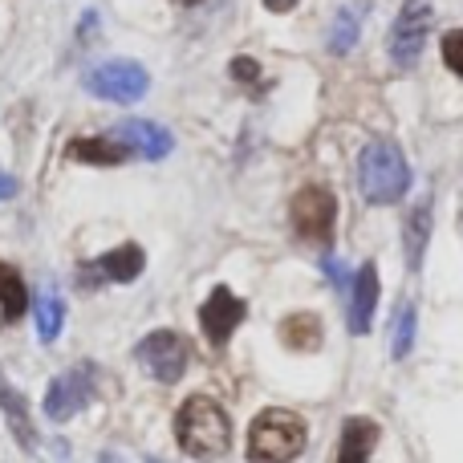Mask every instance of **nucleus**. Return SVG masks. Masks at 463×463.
<instances>
[{
	"mask_svg": "<svg viewBox=\"0 0 463 463\" xmlns=\"http://www.w3.org/2000/svg\"><path fill=\"white\" fill-rule=\"evenodd\" d=\"M280 342L288 350H317L321 345V321L313 313H293L280 321Z\"/></svg>",
	"mask_w": 463,
	"mask_h": 463,
	"instance_id": "nucleus-18",
	"label": "nucleus"
},
{
	"mask_svg": "<svg viewBox=\"0 0 463 463\" xmlns=\"http://www.w3.org/2000/svg\"><path fill=\"white\" fill-rule=\"evenodd\" d=\"M175 439L195 459H224L232 451V423L208 394H195L175 415Z\"/></svg>",
	"mask_w": 463,
	"mask_h": 463,
	"instance_id": "nucleus-1",
	"label": "nucleus"
},
{
	"mask_svg": "<svg viewBox=\"0 0 463 463\" xmlns=\"http://www.w3.org/2000/svg\"><path fill=\"white\" fill-rule=\"evenodd\" d=\"M443 61H448V70H456L463 78V29H451L443 37Z\"/></svg>",
	"mask_w": 463,
	"mask_h": 463,
	"instance_id": "nucleus-22",
	"label": "nucleus"
},
{
	"mask_svg": "<svg viewBox=\"0 0 463 463\" xmlns=\"http://www.w3.org/2000/svg\"><path fill=\"white\" fill-rule=\"evenodd\" d=\"M431 236V200H423L415 212L407 216V232H402V244H407V269L419 272L423 269V248Z\"/></svg>",
	"mask_w": 463,
	"mask_h": 463,
	"instance_id": "nucleus-15",
	"label": "nucleus"
},
{
	"mask_svg": "<svg viewBox=\"0 0 463 463\" xmlns=\"http://www.w3.org/2000/svg\"><path fill=\"white\" fill-rule=\"evenodd\" d=\"M61 321H65L61 297H57L53 288H45V293L37 297V334H41V342H57V334H61Z\"/></svg>",
	"mask_w": 463,
	"mask_h": 463,
	"instance_id": "nucleus-21",
	"label": "nucleus"
},
{
	"mask_svg": "<svg viewBox=\"0 0 463 463\" xmlns=\"http://www.w3.org/2000/svg\"><path fill=\"white\" fill-rule=\"evenodd\" d=\"M102 463H118V459H110V456H106V459H102Z\"/></svg>",
	"mask_w": 463,
	"mask_h": 463,
	"instance_id": "nucleus-28",
	"label": "nucleus"
},
{
	"mask_svg": "<svg viewBox=\"0 0 463 463\" xmlns=\"http://www.w3.org/2000/svg\"><path fill=\"white\" fill-rule=\"evenodd\" d=\"M81 86L94 98H106V102H138V98L146 94V86H151V78H146V70L138 61L114 57V61L90 65V70L81 73Z\"/></svg>",
	"mask_w": 463,
	"mask_h": 463,
	"instance_id": "nucleus-4",
	"label": "nucleus"
},
{
	"mask_svg": "<svg viewBox=\"0 0 463 463\" xmlns=\"http://www.w3.org/2000/svg\"><path fill=\"white\" fill-rule=\"evenodd\" d=\"M415 329H419V317H415V305L402 301L399 313H394L391 321V358L402 362L411 354V345H415Z\"/></svg>",
	"mask_w": 463,
	"mask_h": 463,
	"instance_id": "nucleus-19",
	"label": "nucleus"
},
{
	"mask_svg": "<svg viewBox=\"0 0 463 463\" xmlns=\"http://www.w3.org/2000/svg\"><path fill=\"white\" fill-rule=\"evenodd\" d=\"M135 362L155 383H179L187 370V342L175 329H155L135 345Z\"/></svg>",
	"mask_w": 463,
	"mask_h": 463,
	"instance_id": "nucleus-5",
	"label": "nucleus"
},
{
	"mask_svg": "<svg viewBox=\"0 0 463 463\" xmlns=\"http://www.w3.org/2000/svg\"><path fill=\"white\" fill-rule=\"evenodd\" d=\"M175 5H187V8H192V5H200V0H175Z\"/></svg>",
	"mask_w": 463,
	"mask_h": 463,
	"instance_id": "nucleus-27",
	"label": "nucleus"
},
{
	"mask_svg": "<svg viewBox=\"0 0 463 463\" xmlns=\"http://www.w3.org/2000/svg\"><path fill=\"white\" fill-rule=\"evenodd\" d=\"M321 272H326V277L334 280L337 288H345V272H342V260H334V256H326V260H321Z\"/></svg>",
	"mask_w": 463,
	"mask_h": 463,
	"instance_id": "nucleus-23",
	"label": "nucleus"
},
{
	"mask_svg": "<svg viewBox=\"0 0 463 463\" xmlns=\"http://www.w3.org/2000/svg\"><path fill=\"white\" fill-rule=\"evenodd\" d=\"M374 305H378V269L374 264H362L350 288V334H370Z\"/></svg>",
	"mask_w": 463,
	"mask_h": 463,
	"instance_id": "nucleus-12",
	"label": "nucleus"
},
{
	"mask_svg": "<svg viewBox=\"0 0 463 463\" xmlns=\"http://www.w3.org/2000/svg\"><path fill=\"white\" fill-rule=\"evenodd\" d=\"M305 439H309V431H305V419L293 415V411H260V415L252 419V427H248V459L256 463H288L297 459L305 451Z\"/></svg>",
	"mask_w": 463,
	"mask_h": 463,
	"instance_id": "nucleus-3",
	"label": "nucleus"
},
{
	"mask_svg": "<svg viewBox=\"0 0 463 463\" xmlns=\"http://www.w3.org/2000/svg\"><path fill=\"white\" fill-rule=\"evenodd\" d=\"M288 216H293V232L301 240H309V244H329L334 220H337V200H334V192H326V187H317V184L301 187V192L293 195Z\"/></svg>",
	"mask_w": 463,
	"mask_h": 463,
	"instance_id": "nucleus-6",
	"label": "nucleus"
},
{
	"mask_svg": "<svg viewBox=\"0 0 463 463\" xmlns=\"http://www.w3.org/2000/svg\"><path fill=\"white\" fill-rule=\"evenodd\" d=\"M232 73H236L240 81H256V61L252 57H236V61H232Z\"/></svg>",
	"mask_w": 463,
	"mask_h": 463,
	"instance_id": "nucleus-24",
	"label": "nucleus"
},
{
	"mask_svg": "<svg viewBox=\"0 0 463 463\" xmlns=\"http://www.w3.org/2000/svg\"><path fill=\"white\" fill-rule=\"evenodd\" d=\"M358 33H362L358 13H354V8H337L334 24H329V37H326L329 53H350V49L358 45Z\"/></svg>",
	"mask_w": 463,
	"mask_h": 463,
	"instance_id": "nucleus-20",
	"label": "nucleus"
},
{
	"mask_svg": "<svg viewBox=\"0 0 463 463\" xmlns=\"http://www.w3.org/2000/svg\"><path fill=\"white\" fill-rule=\"evenodd\" d=\"M70 159L98 163V167H118L122 159H130V146L118 143L114 135H90V138H73V143H70Z\"/></svg>",
	"mask_w": 463,
	"mask_h": 463,
	"instance_id": "nucleus-13",
	"label": "nucleus"
},
{
	"mask_svg": "<svg viewBox=\"0 0 463 463\" xmlns=\"http://www.w3.org/2000/svg\"><path fill=\"white\" fill-rule=\"evenodd\" d=\"M374 439H378V427L370 423V419H345L342 448H337V463H370Z\"/></svg>",
	"mask_w": 463,
	"mask_h": 463,
	"instance_id": "nucleus-14",
	"label": "nucleus"
},
{
	"mask_svg": "<svg viewBox=\"0 0 463 463\" xmlns=\"http://www.w3.org/2000/svg\"><path fill=\"white\" fill-rule=\"evenodd\" d=\"M94 391H98L94 386V366H90V362H78V366L61 370V374L49 383L45 415L53 419V423H70V419L78 415L90 399H94Z\"/></svg>",
	"mask_w": 463,
	"mask_h": 463,
	"instance_id": "nucleus-7",
	"label": "nucleus"
},
{
	"mask_svg": "<svg viewBox=\"0 0 463 463\" xmlns=\"http://www.w3.org/2000/svg\"><path fill=\"white\" fill-rule=\"evenodd\" d=\"M244 301H240L232 288L220 285L216 293L203 301V309H200V326H203V334H208V342L212 345H224L232 334H236V326L244 321Z\"/></svg>",
	"mask_w": 463,
	"mask_h": 463,
	"instance_id": "nucleus-10",
	"label": "nucleus"
},
{
	"mask_svg": "<svg viewBox=\"0 0 463 463\" xmlns=\"http://www.w3.org/2000/svg\"><path fill=\"white\" fill-rule=\"evenodd\" d=\"M264 5H269V8H272V13H288V8H293V5H297V0H264Z\"/></svg>",
	"mask_w": 463,
	"mask_h": 463,
	"instance_id": "nucleus-26",
	"label": "nucleus"
},
{
	"mask_svg": "<svg viewBox=\"0 0 463 463\" xmlns=\"http://www.w3.org/2000/svg\"><path fill=\"white\" fill-rule=\"evenodd\" d=\"M358 187H362V200L378 203V208L402 200L411 187V167H407L402 146L391 143V138H374L358 155Z\"/></svg>",
	"mask_w": 463,
	"mask_h": 463,
	"instance_id": "nucleus-2",
	"label": "nucleus"
},
{
	"mask_svg": "<svg viewBox=\"0 0 463 463\" xmlns=\"http://www.w3.org/2000/svg\"><path fill=\"white\" fill-rule=\"evenodd\" d=\"M0 411L8 415V423H13V435L16 443H21L24 451H33V423H29V402L16 394L13 383H5V374H0Z\"/></svg>",
	"mask_w": 463,
	"mask_h": 463,
	"instance_id": "nucleus-16",
	"label": "nucleus"
},
{
	"mask_svg": "<svg viewBox=\"0 0 463 463\" xmlns=\"http://www.w3.org/2000/svg\"><path fill=\"white\" fill-rule=\"evenodd\" d=\"M146 264V252L138 244H118L110 248V252L94 256V260H86L78 269V285L81 288H98V285H127V280H135L138 272H143Z\"/></svg>",
	"mask_w": 463,
	"mask_h": 463,
	"instance_id": "nucleus-9",
	"label": "nucleus"
},
{
	"mask_svg": "<svg viewBox=\"0 0 463 463\" xmlns=\"http://www.w3.org/2000/svg\"><path fill=\"white\" fill-rule=\"evenodd\" d=\"M431 5L427 0H407L391 24V57L399 70H415L419 53H423L427 29H431Z\"/></svg>",
	"mask_w": 463,
	"mask_h": 463,
	"instance_id": "nucleus-8",
	"label": "nucleus"
},
{
	"mask_svg": "<svg viewBox=\"0 0 463 463\" xmlns=\"http://www.w3.org/2000/svg\"><path fill=\"white\" fill-rule=\"evenodd\" d=\"M24 305H29V293H24V280L13 264L0 260V317L5 321H21Z\"/></svg>",
	"mask_w": 463,
	"mask_h": 463,
	"instance_id": "nucleus-17",
	"label": "nucleus"
},
{
	"mask_svg": "<svg viewBox=\"0 0 463 463\" xmlns=\"http://www.w3.org/2000/svg\"><path fill=\"white\" fill-rule=\"evenodd\" d=\"M13 195H16V179L0 171V200H13Z\"/></svg>",
	"mask_w": 463,
	"mask_h": 463,
	"instance_id": "nucleus-25",
	"label": "nucleus"
},
{
	"mask_svg": "<svg viewBox=\"0 0 463 463\" xmlns=\"http://www.w3.org/2000/svg\"><path fill=\"white\" fill-rule=\"evenodd\" d=\"M114 138L118 143L130 146V155H143V159H167L171 146H175V138H171V130H163L159 122H146V118H127L114 127Z\"/></svg>",
	"mask_w": 463,
	"mask_h": 463,
	"instance_id": "nucleus-11",
	"label": "nucleus"
}]
</instances>
